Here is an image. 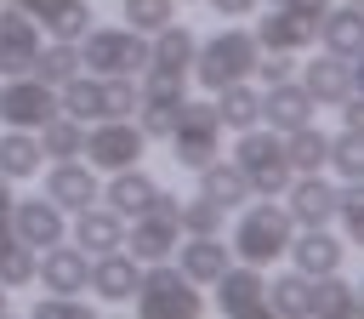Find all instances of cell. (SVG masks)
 <instances>
[{
    "instance_id": "27",
    "label": "cell",
    "mask_w": 364,
    "mask_h": 319,
    "mask_svg": "<svg viewBox=\"0 0 364 319\" xmlns=\"http://www.w3.org/2000/svg\"><path fill=\"white\" fill-rule=\"evenodd\" d=\"M193 46H199V34H193L188 23H165V28L148 34V63H154V68L188 74V68H193Z\"/></svg>"
},
{
    "instance_id": "9",
    "label": "cell",
    "mask_w": 364,
    "mask_h": 319,
    "mask_svg": "<svg viewBox=\"0 0 364 319\" xmlns=\"http://www.w3.org/2000/svg\"><path fill=\"white\" fill-rule=\"evenodd\" d=\"M57 114V85H46L40 74H11L0 80V125L11 131H34Z\"/></svg>"
},
{
    "instance_id": "29",
    "label": "cell",
    "mask_w": 364,
    "mask_h": 319,
    "mask_svg": "<svg viewBox=\"0 0 364 319\" xmlns=\"http://www.w3.org/2000/svg\"><path fill=\"white\" fill-rule=\"evenodd\" d=\"M40 165H46V154H40V142H34V131H0V177L6 182H28V177H40Z\"/></svg>"
},
{
    "instance_id": "28",
    "label": "cell",
    "mask_w": 364,
    "mask_h": 319,
    "mask_svg": "<svg viewBox=\"0 0 364 319\" xmlns=\"http://www.w3.org/2000/svg\"><path fill=\"white\" fill-rule=\"evenodd\" d=\"M307 291H313V279L296 273V268H284V273H273L262 285V308L273 319H307Z\"/></svg>"
},
{
    "instance_id": "3",
    "label": "cell",
    "mask_w": 364,
    "mask_h": 319,
    "mask_svg": "<svg viewBox=\"0 0 364 319\" xmlns=\"http://www.w3.org/2000/svg\"><path fill=\"white\" fill-rule=\"evenodd\" d=\"M131 308L142 319H199V313H210V296L165 256V262H142V279H136Z\"/></svg>"
},
{
    "instance_id": "38",
    "label": "cell",
    "mask_w": 364,
    "mask_h": 319,
    "mask_svg": "<svg viewBox=\"0 0 364 319\" xmlns=\"http://www.w3.org/2000/svg\"><path fill=\"white\" fill-rule=\"evenodd\" d=\"M136 91H142V103H182V97H188V74L148 63V68L136 74Z\"/></svg>"
},
{
    "instance_id": "48",
    "label": "cell",
    "mask_w": 364,
    "mask_h": 319,
    "mask_svg": "<svg viewBox=\"0 0 364 319\" xmlns=\"http://www.w3.org/2000/svg\"><path fill=\"white\" fill-rule=\"evenodd\" d=\"M6 313H11V291L0 285V319H6Z\"/></svg>"
},
{
    "instance_id": "50",
    "label": "cell",
    "mask_w": 364,
    "mask_h": 319,
    "mask_svg": "<svg viewBox=\"0 0 364 319\" xmlns=\"http://www.w3.org/2000/svg\"><path fill=\"white\" fill-rule=\"evenodd\" d=\"M176 6H193V0H176Z\"/></svg>"
},
{
    "instance_id": "13",
    "label": "cell",
    "mask_w": 364,
    "mask_h": 319,
    "mask_svg": "<svg viewBox=\"0 0 364 319\" xmlns=\"http://www.w3.org/2000/svg\"><path fill=\"white\" fill-rule=\"evenodd\" d=\"M284 262H290L296 273H307V279L341 273V268H347V239H341L336 228H296V234H290Z\"/></svg>"
},
{
    "instance_id": "7",
    "label": "cell",
    "mask_w": 364,
    "mask_h": 319,
    "mask_svg": "<svg viewBox=\"0 0 364 319\" xmlns=\"http://www.w3.org/2000/svg\"><path fill=\"white\" fill-rule=\"evenodd\" d=\"M142 154H148V137L136 131V120H91L85 125L80 160L91 171H125V165H142Z\"/></svg>"
},
{
    "instance_id": "22",
    "label": "cell",
    "mask_w": 364,
    "mask_h": 319,
    "mask_svg": "<svg viewBox=\"0 0 364 319\" xmlns=\"http://www.w3.org/2000/svg\"><path fill=\"white\" fill-rule=\"evenodd\" d=\"M313 120V97L301 91V80L290 74V80H279V85H262V125L267 131H296V125H307Z\"/></svg>"
},
{
    "instance_id": "15",
    "label": "cell",
    "mask_w": 364,
    "mask_h": 319,
    "mask_svg": "<svg viewBox=\"0 0 364 319\" xmlns=\"http://www.w3.org/2000/svg\"><path fill=\"white\" fill-rule=\"evenodd\" d=\"M40 23L23 11V6H0V80L11 74H34V51H40Z\"/></svg>"
},
{
    "instance_id": "43",
    "label": "cell",
    "mask_w": 364,
    "mask_h": 319,
    "mask_svg": "<svg viewBox=\"0 0 364 319\" xmlns=\"http://www.w3.org/2000/svg\"><path fill=\"white\" fill-rule=\"evenodd\" d=\"M290 74H296V57H290V51H262L256 68H250V80H262V85H279V80H290Z\"/></svg>"
},
{
    "instance_id": "11",
    "label": "cell",
    "mask_w": 364,
    "mask_h": 319,
    "mask_svg": "<svg viewBox=\"0 0 364 319\" xmlns=\"http://www.w3.org/2000/svg\"><path fill=\"white\" fill-rule=\"evenodd\" d=\"M262 285H267V268H250V262H228L205 291H210V308L216 313H233V319H256L267 313L262 308Z\"/></svg>"
},
{
    "instance_id": "35",
    "label": "cell",
    "mask_w": 364,
    "mask_h": 319,
    "mask_svg": "<svg viewBox=\"0 0 364 319\" xmlns=\"http://www.w3.org/2000/svg\"><path fill=\"white\" fill-rule=\"evenodd\" d=\"M336 222L347 245H364V177L358 182H336Z\"/></svg>"
},
{
    "instance_id": "23",
    "label": "cell",
    "mask_w": 364,
    "mask_h": 319,
    "mask_svg": "<svg viewBox=\"0 0 364 319\" xmlns=\"http://www.w3.org/2000/svg\"><path fill=\"white\" fill-rule=\"evenodd\" d=\"M210 108H216L222 131H250V125H262V85H256V80L216 85V91H210Z\"/></svg>"
},
{
    "instance_id": "1",
    "label": "cell",
    "mask_w": 364,
    "mask_h": 319,
    "mask_svg": "<svg viewBox=\"0 0 364 319\" xmlns=\"http://www.w3.org/2000/svg\"><path fill=\"white\" fill-rule=\"evenodd\" d=\"M290 234H296V222H290V211L279 199H245L233 228H228V251H233V262L273 268V262H284Z\"/></svg>"
},
{
    "instance_id": "20",
    "label": "cell",
    "mask_w": 364,
    "mask_h": 319,
    "mask_svg": "<svg viewBox=\"0 0 364 319\" xmlns=\"http://www.w3.org/2000/svg\"><path fill=\"white\" fill-rule=\"evenodd\" d=\"M171 262H176V268L205 291V285L233 262V251H228V239H222V234H182V239H176V251H171Z\"/></svg>"
},
{
    "instance_id": "33",
    "label": "cell",
    "mask_w": 364,
    "mask_h": 319,
    "mask_svg": "<svg viewBox=\"0 0 364 319\" xmlns=\"http://www.w3.org/2000/svg\"><path fill=\"white\" fill-rule=\"evenodd\" d=\"M324 171H330L336 182H358V177H364V131H353V125L330 131V148H324Z\"/></svg>"
},
{
    "instance_id": "24",
    "label": "cell",
    "mask_w": 364,
    "mask_h": 319,
    "mask_svg": "<svg viewBox=\"0 0 364 319\" xmlns=\"http://www.w3.org/2000/svg\"><path fill=\"white\" fill-rule=\"evenodd\" d=\"M324 51H336V57H364V17H358V6H330L324 17H318V34H313Z\"/></svg>"
},
{
    "instance_id": "21",
    "label": "cell",
    "mask_w": 364,
    "mask_h": 319,
    "mask_svg": "<svg viewBox=\"0 0 364 319\" xmlns=\"http://www.w3.org/2000/svg\"><path fill=\"white\" fill-rule=\"evenodd\" d=\"M68 239H74L85 256L119 251V245H125V216H114V211L97 199V205H85V211H74V216H68Z\"/></svg>"
},
{
    "instance_id": "14",
    "label": "cell",
    "mask_w": 364,
    "mask_h": 319,
    "mask_svg": "<svg viewBox=\"0 0 364 319\" xmlns=\"http://www.w3.org/2000/svg\"><path fill=\"white\" fill-rule=\"evenodd\" d=\"M85 279H91V256L74 245V239H57L40 251L34 262V285L40 291H57V296H85Z\"/></svg>"
},
{
    "instance_id": "6",
    "label": "cell",
    "mask_w": 364,
    "mask_h": 319,
    "mask_svg": "<svg viewBox=\"0 0 364 319\" xmlns=\"http://www.w3.org/2000/svg\"><path fill=\"white\" fill-rule=\"evenodd\" d=\"M165 142H171V160L182 171H199L205 160H216L222 154V120H216L210 97H182L176 103V125H171Z\"/></svg>"
},
{
    "instance_id": "44",
    "label": "cell",
    "mask_w": 364,
    "mask_h": 319,
    "mask_svg": "<svg viewBox=\"0 0 364 319\" xmlns=\"http://www.w3.org/2000/svg\"><path fill=\"white\" fill-rule=\"evenodd\" d=\"M205 6H210V11L222 17V23H239V17H250V11L262 6V0H205Z\"/></svg>"
},
{
    "instance_id": "4",
    "label": "cell",
    "mask_w": 364,
    "mask_h": 319,
    "mask_svg": "<svg viewBox=\"0 0 364 319\" xmlns=\"http://www.w3.org/2000/svg\"><path fill=\"white\" fill-rule=\"evenodd\" d=\"M239 171H245V182H250V194L256 199H279L284 188H290V160H284V137L279 131H267V125H250V131H233V154H228Z\"/></svg>"
},
{
    "instance_id": "39",
    "label": "cell",
    "mask_w": 364,
    "mask_h": 319,
    "mask_svg": "<svg viewBox=\"0 0 364 319\" xmlns=\"http://www.w3.org/2000/svg\"><path fill=\"white\" fill-rule=\"evenodd\" d=\"M142 103L136 74H102V120H131Z\"/></svg>"
},
{
    "instance_id": "40",
    "label": "cell",
    "mask_w": 364,
    "mask_h": 319,
    "mask_svg": "<svg viewBox=\"0 0 364 319\" xmlns=\"http://www.w3.org/2000/svg\"><path fill=\"white\" fill-rule=\"evenodd\" d=\"M119 6H125V28H136V34L176 23V0H119Z\"/></svg>"
},
{
    "instance_id": "17",
    "label": "cell",
    "mask_w": 364,
    "mask_h": 319,
    "mask_svg": "<svg viewBox=\"0 0 364 319\" xmlns=\"http://www.w3.org/2000/svg\"><path fill=\"white\" fill-rule=\"evenodd\" d=\"M136 279H142V262L119 245V251L91 256V279H85V291H91L102 308H125V302L136 296Z\"/></svg>"
},
{
    "instance_id": "36",
    "label": "cell",
    "mask_w": 364,
    "mask_h": 319,
    "mask_svg": "<svg viewBox=\"0 0 364 319\" xmlns=\"http://www.w3.org/2000/svg\"><path fill=\"white\" fill-rule=\"evenodd\" d=\"M176 228H182V234H222V228H228V211H222L216 199L193 194V199L176 205Z\"/></svg>"
},
{
    "instance_id": "31",
    "label": "cell",
    "mask_w": 364,
    "mask_h": 319,
    "mask_svg": "<svg viewBox=\"0 0 364 319\" xmlns=\"http://www.w3.org/2000/svg\"><path fill=\"white\" fill-rule=\"evenodd\" d=\"M57 108H63V114H74L80 125H91V120H102V80L80 68L74 80H63V85H57Z\"/></svg>"
},
{
    "instance_id": "32",
    "label": "cell",
    "mask_w": 364,
    "mask_h": 319,
    "mask_svg": "<svg viewBox=\"0 0 364 319\" xmlns=\"http://www.w3.org/2000/svg\"><path fill=\"white\" fill-rule=\"evenodd\" d=\"M34 142H40V154L46 160H80V142H85V125L74 120V114H51L46 125H34Z\"/></svg>"
},
{
    "instance_id": "16",
    "label": "cell",
    "mask_w": 364,
    "mask_h": 319,
    "mask_svg": "<svg viewBox=\"0 0 364 319\" xmlns=\"http://www.w3.org/2000/svg\"><path fill=\"white\" fill-rule=\"evenodd\" d=\"M11 239H23L28 251H46V245L68 239V211H57L46 194L11 199Z\"/></svg>"
},
{
    "instance_id": "12",
    "label": "cell",
    "mask_w": 364,
    "mask_h": 319,
    "mask_svg": "<svg viewBox=\"0 0 364 319\" xmlns=\"http://www.w3.org/2000/svg\"><path fill=\"white\" fill-rule=\"evenodd\" d=\"M301 74V91L313 97V108H336L347 91H358V63L353 57H336V51H313L307 63H296Z\"/></svg>"
},
{
    "instance_id": "25",
    "label": "cell",
    "mask_w": 364,
    "mask_h": 319,
    "mask_svg": "<svg viewBox=\"0 0 364 319\" xmlns=\"http://www.w3.org/2000/svg\"><path fill=\"white\" fill-rule=\"evenodd\" d=\"M193 177H199V194H205V199H216L222 211H239L245 199H256V194H250V182H245V171H239L233 160H222V154H216V160H205Z\"/></svg>"
},
{
    "instance_id": "30",
    "label": "cell",
    "mask_w": 364,
    "mask_h": 319,
    "mask_svg": "<svg viewBox=\"0 0 364 319\" xmlns=\"http://www.w3.org/2000/svg\"><path fill=\"white\" fill-rule=\"evenodd\" d=\"M34 23H40L46 40H74V46H80V34L97 23V11H91V0H51Z\"/></svg>"
},
{
    "instance_id": "41",
    "label": "cell",
    "mask_w": 364,
    "mask_h": 319,
    "mask_svg": "<svg viewBox=\"0 0 364 319\" xmlns=\"http://www.w3.org/2000/svg\"><path fill=\"white\" fill-rule=\"evenodd\" d=\"M28 319H91V302H85V296H57V291H46V296L28 302Z\"/></svg>"
},
{
    "instance_id": "47",
    "label": "cell",
    "mask_w": 364,
    "mask_h": 319,
    "mask_svg": "<svg viewBox=\"0 0 364 319\" xmlns=\"http://www.w3.org/2000/svg\"><path fill=\"white\" fill-rule=\"evenodd\" d=\"M284 6H290V11H301V17H313V23H318V17H324V11H330V6H336V0H284Z\"/></svg>"
},
{
    "instance_id": "2",
    "label": "cell",
    "mask_w": 364,
    "mask_h": 319,
    "mask_svg": "<svg viewBox=\"0 0 364 319\" xmlns=\"http://www.w3.org/2000/svg\"><path fill=\"white\" fill-rule=\"evenodd\" d=\"M256 57H262L256 34H250V28H239V23H222L216 34H205V40L193 46V68H188V80H193L199 91H216V85L250 80Z\"/></svg>"
},
{
    "instance_id": "26",
    "label": "cell",
    "mask_w": 364,
    "mask_h": 319,
    "mask_svg": "<svg viewBox=\"0 0 364 319\" xmlns=\"http://www.w3.org/2000/svg\"><path fill=\"white\" fill-rule=\"evenodd\" d=\"M358 285L347 279V273H324V279H313V291H307V319H358Z\"/></svg>"
},
{
    "instance_id": "19",
    "label": "cell",
    "mask_w": 364,
    "mask_h": 319,
    "mask_svg": "<svg viewBox=\"0 0 364 319\" xmlns=\"http://www.w3.org/2000/svg\"><path fill=\"white\" fill-rule=\"evenodd\" d=\"M108 182H102V205L114 211V216H142L148 205H154V194H159V182H154V171H142V165H125V171H102Z\"/></svg>"
},
{
    "instance_id": "8",
    "label": "cell",
    "mask_w": 364,
    "mask_h": 319,
    "mask_svg": "<svg viewBox=\"0 0 364 319\" xmlns=\"http://www.w3.org/2000/svg\"><path fill=\"white\" fill-rule=\"evenodd\" d=\"M176 205H182V194H154V205L142 211V216H131L125 222V251L136 256V262H165L171 251H176V239H182V228H176Z\"/></svg>"
},
{
    "instance_id": "42",
    "label": "cell",
    "mask_w": 364,
    "mask_h": 319,
    "mask_svg": "<svg viewBox=\"0 0 364 319\" xmlns=\"http://www.w3.org/2000/svg\"><path fill=\"white\" fill-rule=\"evenodd\" d=\"M136 131L148 137V142H165L171 137V125H176V103H136Z\"/></svg>"
},
{
    "instance_id": "18",
    "label": "cell",
    "mask_w": 364,
    "mask_h": 319,
    "mask_svg": "<svg viewBox=\"0 0 364 319\" xmlns=\"http://www.w3.org/2000/svg\"><path fill=\"white\" fill-rule=\"evenodd\" d=\"M250 34H256V46H262V51H290V57H301V51H313L318 23H313V17H301V11H290V6H267V17H262Z\"/></svg>"
},
{
    "instance_id": "5",
    "label": "cell",
    "mask_w": 364,
    "mask_h": 319,
    "mask_svg": "<svg viewBox=\"0 0 364 319\" xmlns=\"http://www.w3.org/2000/svg\"><path fill=\"white\" fill-rule=\"evenodd\" d=\"M80 68L85 74H142L148 68V34L125 28V23H91L80 34Z\"/></svg>"
},
{
    "instance_id": "34",
    "label": "cell",
    "mask_w": 364,
    "mask_h": 319,
    "mask_svg": "<svg viewBox=\"0 0 364 319\" xmlns=\"http://www.w3.org/2000/svg\"><path fill=\"white\" fill-rule=\"evenodd\" d=\"M34 74H40L46 85L74 80V74H80V46H74V40H40V51H34Z\"/></svg>"
},
{
    "instance_id": "45",
    "label": "cell",
    "mask_w": 364,
    "mask_h": 319,
    "mask_svg": "<svg viewBox=\"0 0 364 319\" xmlns=\"http://www.w3.org/2000/svg\"><path fill=\"white\" fill-rule=\"evenodd\" d=\"M336 114H341V125H353V131H364V97H358V91H347V97L336 103Z\"/></svg>"
},
{
    "instance_id": "37",
    "label": "cell",
    "mask_w": 364,
    "mask_h": 319,
    "mask_svg": "<svg viewBox=\"0 0 364 319\" xmlns=\"http://www.w3.org/2000/svg\"><path fill=\"white\" fill-rule=\"evenodd\" d=\"M34 262H40V251H28L23 239H6L0 245V285L6 291H28L34 285Z\"/></svg>"
},
{
    "instance_id": "49",
    "label": "cell",
    "mask_w": 364,
    "mask_h": 319,
    "mask_svg": "<svg viewBox=\"0 0 364 319\" xmlns=\"http://www.w3.org/2000/svg\"><path fill=\"white\" fill-rule=\"evenodd\" d=\"M267 6H284V0H267Z\"/></svg>"
},
{
    "instance_id": "46",
    "label": "cell",
    "mask_w": 364,
    "mask_h": 319,
    "mask_svg": "<svg viewBox=\"0 0 364 319\" xmlns=\"http://www.w3.org/2000/svg\"><path fill=\"white\" fill-rule=\"evenodd\" d=\"M11 199H17V194H11V182L0 177V245L11 239Z\"/></svg>"
},
{
    "instance_id": "10",
    "label": "cell",
    "mask_w": 364,
    "mask_h": 319,
    "mask_svg": "<svg viewBox=\"0 0 364 319\" xmlns=\"http://www.w3.org/2000/svg\"><path fill=\"white\" fill-rule=\"evenodd\" d=\"M40 194L57 205V211H85V205H97V194H102V171H91L85 160H46V177H40Z\"/></svg>"
}]
</instances>
